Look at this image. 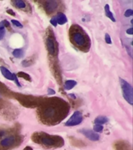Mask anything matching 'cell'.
Here are the masks:
<instances>
[{
    "instance_id": "7c38bea8",
    "label": "cell",
    "mask_w": 133,
    "mask_h": 150,
    "mask_svg": "<svg viewBox=\"0 0 133 150\" xmlns=\"http://www.w3.org/2000/svg\"><path fill=\"white\" fill-rule=\"evenodd\" d=\"M12 3L17 9H26L27 7V5L23 0H12Z\"/></svg>"
},
{
    "instance_id": "ac0fdd59",
    "label": "cell",
    "mask_w": 133,
    "mask_h": 150,
    "mask_svg": "<svg viewBox=\"0 0 133 150\" xmlns=\"http://www.w3.org/2000/svg\"><path fill=\"white\" fill-rule=\"evenodd\" d=\"M6 35V28L4 26L0 25V41L3 39Z\"/></svg>"
},
{
    "instance_id": "ffe728a7",
    "label": "cell",
    "mask_w": 133,
    "mask_h": 150,
    "mask_svg": "<svg viewBox=\"0 0 133 150\" xmlns=\"http://www.w3.org/2000/svg\"><path fill=\"white\" fill-rule=\"evenodd\" d=\"M105 42H106V43L110 45L112 43L111 38V36H110L108 34H106V35H105Z\"/></svg>"
},
{
    "instance_id": "2e32d148",
    "label": "cell",
    "mask_w": 133,
    "mask_h": 150,
    "mask_svg": "<svg viewBox=\"0 0 133 150\" xmlns=\"http://www.w3.org/2000/svg\"><path fill=\"white\" fill-rule=\"evenodd\" d=\"M13 55L16 58H21L23 56V51L20 49H16L13 51Z\"/></svg>"
},
{
    "instance_id": "5bb4252c",
    "label": "cell",
    "mask_w": 133,
    "mask_h": 150,
    "mask_svg": "<svg viewBox=\"0 0 133 150\" xmlns=\"http://www.w3.org/2000/svg\"><path fill=\"white\" fill-rule=\"evenodd\" d=\"M104 10H105V13H106V16H107L109 19H111L113 22H115L116 21H115V19H114L113 13H112L111 12V10H110L109 5H106V6H105Z\"/></svg>"
},
{
    "instance_id": "603a6c76",
    "label": "cell",
    "mask_w": 133,
    "mask_h": 150,
    "mask_svg": "<svg viewBox=\"0 0 133 150\" xmlns=\"http://www.w3.org/2000/svg\"><path fill=\"white\" fill-rule=\"evenodd\" d=\"M48 95H55V91H54L53 89H51L49 88L48 89Z\"/></svg>"
},
{
    "instance_id": "484cf974",
    "label": "cell",
    "mask_w": 133,
    "mask_h": 150,
    "mask_svg": "<svg viewBox=\"0 0 133 150\" xmlns=\"http://www.w3.org/2000/svg\"><path fill=\"white\" fill-rule=\"evenodd\" d=\"M70 96H71V97H72L73 98H76V97H75V96L73 95V94H71V95H70Z\"/></svg>"
},
{
    "instance_id": "ba28073f",
    "label": "cell",
    "mask_w": 133,
    "mask_h": 150,
    "mask_svg": "<svg viewBox=\"0 0 133 150\" xmlns=\"http://www.w3.org/2000/svg\"><path fill=\"white\" fill-rule=\"evenodd\" d=\"M17 139H18V138H16V136L14 135L7 136L0 141V146L4 148V149L11 147L17 142Z\"/></svg>"
},
{
    "instance_id": "4fadbf2b",
    "label": "cell",
    "mask_w": 133,
    "mask_h": 150,
    "mask_svg": "<svg viewBox=\"0 0 133 150\" xmlns=\"http://www.w3.org/2000/svg\"><path fill=\"white\" fill-rule=\"evenodd\" d=\"M76 84L77 83L76 81H73V80H68V81H65V85H64V88H65V90L69 91V90H71V89L73 88L76 85Z\"/></svg>"
},
{
    "instance_id": "5b68a950",
    "label": "cell",
    "mask_w": 133,
    "mask_h": 150,
    "mask_svg": "<svg viewBox=\"0 0 133 150\" xmlns=\"http://www.w3.org/2000/svg\"><path fill=\"white\" fill-rule=\"evenodd\" d=\"M83 120V115H82L81 112L79 111H76L72 115V117L65 122V125L68 127L76 126V125H78L80 123H82Z\"/></svg>"
},
{
    "instance_id": "30bf717a",
    "label": "cell",
    "mask_w": 133,
    "mask_h": 150,
    "mask_svg": "<svg viewBox=\"0 0 133 150\" xmlns=\"http://www.w3.org/2000/svg\"><path fill=\"white\" fill-rule=\"evenodd\" d=\"M81 133H83L86 138L91 141H98L100 139V135L97 133H96L94 131H92L90 130L87 129H83L81 130Z\"/></svg>"
},
{
    "instance_id": "3957f363",
    "label": "cell",
    "mask_w": 133,
    "mask_h": 150,
    "mask_svg": "<svg viewBox=\"0 0 133 150\" xmlns=\"http://www.w3.org/2000/svg\"><path fill=\"white\" fill-rule=\"evenodd\" d=\"M43 118L47 120H52L58 117V110L53 105H48L44 109L43 112Z\"/></svg>"
},
{
    "instance_id": "7402d4cb",
    "label": "cell",
    "mask_w": 133,
    "mask_h": 150,
    "mask_svg": "<svg viewBox=\"0 0 133 150\" xmlns=\"http://www.w3.org/2000/svg\"><path fill=\"white\" fill-rule=\"evenodd\" d=\"M50 23H51V24L54 26V27H56V26H57V24H58V23H57V21H56V20H55V16H54L53 18L51 19V21H50Z\"/></svg>"
},
{
    "instance_id": "9c48e42d",
    "label": "cell",
    "mask_w": 133,
    "mask_h": 150,
    "mask_svg": "<svg viewBox=\"0 0 133 150\" xmlns=\"http://www.w3.org/2000/svg\"><path fill=\"white\" fill-rule=\"evenodd\" d=\"M46 45L48 51L51 55H55L56 53V46L55 42L53 37L48 36L46 39Z\"/></svg>"
},
{
    "instance_id": "d6986e66",
    "label": "cell",
    "mask_w": 133,
    "mask_h": 150,
    "mask_svg": "<svg viewBox=\"0 0 133 150\" xmlns=\"http://www.w3.org/2000/svg\"><path fill=\"white\" fill-rule=\"evenodd\" d=\"M11 22L14 26H16V27H17V28H23V25H22V23H20V22H19V21H16V20H12Z\"/></svg>"
},
{
    "instance_id": "7a4b0ae2",
    "label": "cell",
    "mask_w": 133,
    "mask_h": 150,
    "mask_svg": "<svg viewBox=\"0 0 133 150\" xmlns=\"http://www.w3.org/2000/svg\"><path fill=\"white\" fill-rule=\"evenodd\" d=\"M120 84H121V90H122L123 97L130 105H132L133 91L132 85L128 81H126L125 80L122 79V78H120Z\"/></svg>"
},
{
    "instance_id": "9a60e30c",
    "label": "cell",
    "mask_w": 133,
    "mask_h": 150,
    "mask_svg": "<svg viewBox=\"0 0 133 150\" xmlns=\"http://www.w3.org/2000/svg\"><path fill=\"white\" fill-rule=\"evenodd\" d=\"M95 124H106L107 121H108V119H107V117H104V116H99L95 119Z\"/></svg>"
},
{
    "instance_id": "8fae6325",
    "label": "cell",
    "mask_w": 133,
    "mask_h": 150,
    "mask_svg": "<svg viewBox=\"0 0 133 150\" xmlns=\"http://www.w3.org/2000/svg\"><path fill=\"white\" fill-rule=\"evenodd\" d=\"M55 18L57 21V23L60 24V25H62V24H65V23H67V17L62 13H58V14L55 16Z\"/></svg>"
},
{
    "instance_id": "d4e9b609",
    "label": "cell",
    "mask_w": 133,
    "mask_h": 150,
    "mask_svg": "<svg viewBox=\"0 0 133 150\" xmlns=\"http://www.w3.org/2000/svg\"><path fill=\"white\" fill-rule=\"evenodd\" d=\"M7 13L10 14V15H12V16H15V13H14L13 11L11 10V9H8V10H7Z\"/></svg>"
},
{
    "instance_id": "e0dca14e",
    "label": "cell",
    "mask_w": 133,
    "mask_h": 150,
    "mask_svg": "<svg viewBox=\"0 0 133 150\" xmlns=\"http://www.w3.org/2000/svg\"><path fill=\"white\" fill-rule=\"evenodd\" d=\"M103 130H104V127L101 124H96L93 126V131H95L96 133H100V132H102Z\"/></svg>"
},
{
    "instance_id": "52a82bcc",
    "label": "cell",
    "mask_w": 133,
    "mask_h": 150,
    "mask_svg": "<svg viewBox=\"0 0 133 150\" xmlns=\"http://www.w3.org/2000/svg\"><path fill=\"white\" fill-rule=\"evenodd\" d=\"M58 137H52L50 135L42 136L40 138V142L41 143L42 145H46V146H54V145H58Z\"/></svg>"
},
{
    "instance_id": "277c9868",
    "label": "cell",
    "mask_w": 133,
    "mask_h": 150,
    "mask_svg": "<svg viewBox=\"0 0 133 150\" xmlns=\"http://www.w3.org/2000/svg\"><path fill=\"white\" fill-rule=\"evenodd\" d=\"M42 6L47 13L51 14L58 8V0H44Z\"/></svg>"
},
{
    "instance_id": "6da1fadb",
    "label": "cell",
    "mask_w": 133,
    "mask_h": 150,
    "mask_svg": "<svg viewBox=\"0 0 133 150\" xmlns=\"http://www.w3.org/2000/svg\"><path fill=\"white\" fill-rule=\"evenodd\" d=\"M70 40L74 45L80 49H87L90 46L88 36L79 26L74 25L70 28Z\"/></svg>"
},
{
    "instance_id": "cb8c5ba5",
    "label": "cell",
    "mask_w": 133,
    "mask_h": 150,
    "mask_svg": "<svg viewBox=\"0 0 133 150\" xmlns=\"http://www.w3.org/2000/svg\"><path fill=\"white\" fill-rule=\"evenodd\" d=\"M126 33L127 34H128V35H133V28H128V30H126Z\"/></svg>"
},
{
    "instance_id": "44dd1931",
    "label": "cell",
    "mask_w": 133,
    "mask_h": 150,
    "mask_svg": "<svg viewBox=\"0 0 133 150\" xmlns=\"http://www.w3.org/2000/svg\"><path fill=\"white\" fill-rule=\"evenodd\" d=\"M133 15V10L132 9H127L125 13V17H129Z\"/></svg>"
},
{
    "instance_id": "8992f818",
    "label": "cell",
    "mask_w": 133,
    "mask_h": 150,
    "mask_svg": "<svg viewBox=\"0 0 133 150\" xmlns=\"http://www.w3.org/2000/svg\"><path fill=\"white\" fill-rule=\"evenodd\" d=\"M0 70H1V73L3 75V77L5 78H6L7 80H10V81H13L16 83V84L18 87H21V84L19 81L18 78H17V76H16L15 74H13L9 71L7 68H6L5 67H0Z\"/></svg>"
}]
</instances>
